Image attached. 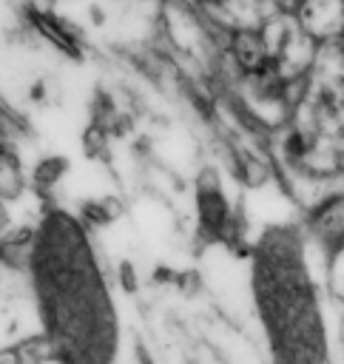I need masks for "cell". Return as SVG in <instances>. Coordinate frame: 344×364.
<instances>
[{"mask_svg":"<svg viewBox=\"0 0 344 364\" xmlns=\"http://www.w3.org/2000/svg\"><path fill=\"white\" fill-rule=\"evenodd\" d=\"M31 282L45 338L65 364H111L117 318L82 230L63 213L43 222L31 250Z\"/></svg>","mask_w":344,"mask_h":364,"instance_id":"cell-1","label":"cell"},{"mask_svg":"<svg viewBox=\"0 0 344 364\" xmlns=\"http://www.w3.org/2000/svg\"><path fill=\"white\" fill-rule=\"evenodd\" d=\"M45 336L43 310L31 276L0 259V350Z\"/></svg>","mask_w":344,"mask_h":364,"instance_id":"cell-2","label":"cell"},{"mask_svg":"<svg viewBox=\"0 0 344 364\" xmlns=\"http://www.w3.org/2000/svg\"><path fill=\"white\" fill-rule=\"evenodd\" d=\"M264 43H267V54H270V68L284 77L287 82H299L307 80L318 43L301 28L296 14L279 11L273 14L264 26H262Z\"/></svg>","mask_w":344,"mask_h":364,"instance_id":"cell-3","label":"cell"},{"mask_svg":"<svg viewBox=\"0 0 344 364\" xmlns=\"http://www.w3.org/2000/svg\"><path fill=\"white\" fill-rule=\"evenodd\" d=\"M208 26L222 34L239 28H262L273 14H279L276 0H185Z\"/></svg>","mask_w":344,"mask_h":364,"instance_id":"cell-4","label":"cell"},{"mask_svg":"<svg viewBox=\"0 0 344 364\" xmlns=\"http://www.w3.org/2000/svg\"><path fill=\"white\" fill-rule=\"evenodd\" d=\"M225 57L236 68V77L270 68V54L262 28H239L225 34Z\"/></svg>","mask_w":344,"mask_h":364,"instance_id":"cell-5","label":"cell"},{"mask_svg":"<svg viewBox=\"0 0 344 364\" xmlns=\"http://www.w3.org/2000/svg\"><path fill=\"white\" fill-rule=\"evenodd\" d=\"M296 17L316 43L344 37V0H304Z\"/></svg>","mask_w":344,"mask_h":364,"instance_id":"cell-6","label":"cell"},{"mask_svg":"<svg viewBox=\"0 0 344 364\" xmlns=\"http://www.w3.org/2000/svg\"><path fill=\"white\" fill-rule=\"evenodd\" d=\"M307 230L321 250H333L344 242V191H335L313 210H307Z\"/></svg>","mask_w":344,"mask_h":364,"instance_id":"cell-7","label":"cell"},{"mask_svg":"<svg viewBox=\"0 0 344 364\" xmlns=\"http://www.w3.org/2000/svg\"><path fill=\"white\" fill-rule=\"evenodd\" d=\"M307 82L321 85V88H333V91H344V37L318 43Z\"/></svg>","mask_w":344,"mask_h":364,"instance_id":"cell-8","label":"cell"},{"mask_svg":"<svg viewBox=\"0 0 344 364\" xmlns=\"http://www.w3.org/2000/svg\"><path fill=\"white\" fill-rule=\"evenodd\" d=\"M324 287H327V296L344 310V242L335 245L327 253V262H324Z\"/></svg>","mask_w":344,"mask_h":364,"instance_id":"cell-9","label":"cell"},{"mask_svg":"<svg viewBox=\"0 0 344 364\" xmlns=\"http://www.w3.org/2000/svg\"><path fill=\"white\" fill-rule=\"evenodd\" d=\"M301 3H304V0H276V9H279V11H287V14H296V11L301 9Z\"/></svg>","mask_w":344,"mask_h":364,"instance_id":"cell-10","label":"cell"},{"mask_svg":"<svg viewBox=\"0 0 344 364\" xmlns=\"http://www.w3.org/2000/svg\"><path fill=\"white\" fill-rule=\"evenodd\" d=\"M0 364H20V358L11 350H0Z\"/></svg>","mask_w":344,"mask_h":364,"instance_id":"cell-11","label":"cell"},{"mask_svg":"<svg viewBox=\"0 0 344 364\" xmlns=\"http://www.w3.org/2000/svg\"><path fill=\"white\" fill-rule=\"evenodd\" d=\"M338 347H341V355H344V313L338 318Z\"/></svg>","mask_w":344,"mask_h":364,"instance_id":"cell-12","label":"cell"}]
</instances>
